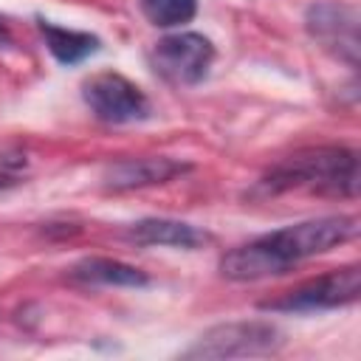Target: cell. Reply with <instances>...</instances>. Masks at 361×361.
Segmentation results:
<instances>
[{"label":"cell","instance_id":"obj_1","mask_svg":"<svg viewBox=\"0 0 361 361\" xmlns=\"http://www.w3.org/2000/svg\"><path fill=\"white\" fill-rule=\"evenodd\" d=\"M358 234V220L353 214H333L302 220L276 231H268L245 245L231 248L220 259V274L231 282H254L290 271L296 262L324 254Z\"/></svg>","mask_w":361,"mask_h":361},{"label":"cell","instance_id":"obj_2","mask_svg":"<svg viewBox=\"0 0 361 361\" xmlns=\"http://www.w3.org/2000/svg\"><path fill=\"white\" fill-rule=\"evenodd\" d=\"M290 189H307L333 197L358 195V155L344 147H313L282 158L254 186L251 195L274 197Z\"/></svg>","mask_w":361,"mask_h":361},{"label":"cell","instance_id":"obj_3","mask_svg":"<svg viewBox=\"0 0 361 361\" xmlns=\"http://www.w3.org/2000/svg\"><path fill=\"white\" fill-rule=\"evenodd\" d=\"M285 344V333L262 319L223 322L203 330L183 358H248V355H274Z\"/></svg>","mask_w":361,"mask_h":361},{"label":"cell","instance_id":"obj_4","mask_svg":"<svg viewBox=\"0 0 361 361\" xmlns=\"http://www.w3.org/2000/svg\"><path fill=\"white\" fill-rule=\"evenodd\" d=\"M358 293H361V268L347 265L327 271L316 279H307L274 299H265L259 302V307L274 313H310V310H330L350 305L358 299Z\"/></svg>","mask_w":361,"mask_h":361},{"label":"cell","instance_id":"obj_5","mask_svg":"<svg viewBox=\"0 0 361 361\" xmlns=\"http://www.w3.org/2000/svg\"><path fill=\"white\" fill-rule=\"evenodd\" d=\"M361 17L353 6L336 0H319L305 11V31L336 59L358 68L361 59Z\"/></svg>","mask_w":361,"mask_h":361},{"label":"cell","instance_id":"obj_6","mask_svg":"<svg viewBox=\"0 0 361 361\" xmlns=\"http://www.w3.org/2000/svg\"><path fill=\"white\" fill-rule=\"evenodd\" d=\"M149 59H152V68L166 82L197 85L214 62V45L203 34L180 31V34H169V37L158 39Z\"/></svg>","mask_w":361,"mask_h":361},{"label":"cell","instance_id":"obj_7","mask_svg":"<svg viewBox=\"0 0 361 361\" xmlns=\"http://www.w3.org/2000/svg\"><path fill=\"white\" fill-rule=\"evenodd\" d=\"M82 99L99 121L133 124L149 116V99L121 73H96L82 85Z\"/></svg>","mask_w":361,"mask_h":361},{"label":"cell","instance_id":"obj_8","mask_svg":"<svg viewBox=\"0 0 361 361\" xmlns=\"http://www.w3.org/2000/svg\"><path fill=\"white\" fill-rule=\"evenodd\" d=\"M192 166L178 158L166 155H147V158H124L107 166L104 172V189L107 192H133V189H147L158 183H169L180 175H186Z\"/></svg>","mask_w":361,"mask_h":361},{"label":"cell","instance_id":"obj_9","mask_svg":"<svg viewBox=\"0 0 361 361\" xmlns=\"http://www.w3.org/2000/svg\"><path fill=\"white\" fill-rule=\"evenodd\" d=\"M127 237L135 245H169V248H200L212 240L209 231L183 223V220H172V217H147L138 220L127 228Z\"/></svg>","mask_w":361,"mask_h":361},{"label":"cell","instance_id":"obj_10","mask_svg":"<svg viewBox=\"0 0 361 361\" xmlns=\"http://www.w3.org/2000/svg\"><path fill=\"white\" fill-rule=\"evenodd\" d=\"M68 276L82 285H107V288H144L149 285V276L121 259L113 257H85L71 265Z\"/></svg>","mask_w":361,"mask_h":361},{"label":"cell","instance_id":"obj_11","mask_svg":"<svg viewBox=\"0 0 361 361\" xmlns=\"http://www.w3.org/2000/svg\"><path fill=\"white\" fill-rule=\"evenodd\" d=\"M39 31L45 37L48 51L62 62V65H79L87 56H93L99 51V37L90 31H76V28H62L54 25L48 20H39Z\"/></svg>","mask_w":361,"mask_h":361},{"label":"cell","instance_id":"obj_12","mask_svg":"<svg viewBox=\"0 0 361 361\" xmlns=\"http://www.w3.org/2000/svg\"><path fill=\"white\" fill-rule=\"evenodd\" d=\"M144 17L158 28H175L197 14V0H141Z\"/></svg>","mask_w":361,"mask_h":361},{"label":"cell","instance_id":"obj_13","mask_svg":"<svg viewBox=\"0 0 361 361\" xmlns=\"http://www.w3.org/2000/svg\"><path fill=\"white\" fill-rule=\"evenodd\" d=\"M11 42V31H8V25H6V20L0 17V48H6Z\"/></svg>","mask_w":361,"mask_h":361}]
</instances>
